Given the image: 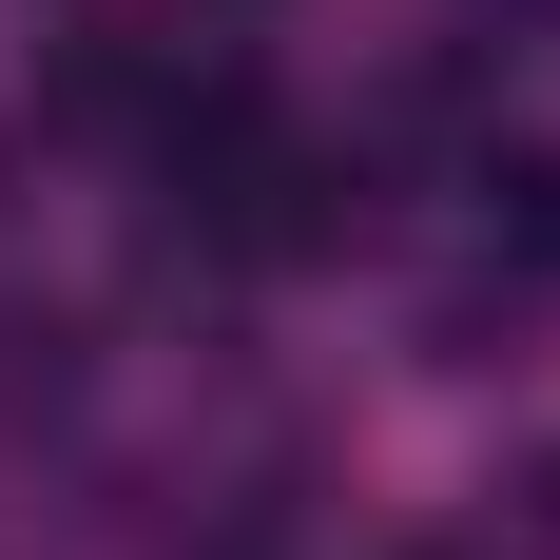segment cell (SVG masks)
Wrapping results in <instances>:
<instances>
[{
    "label": "cell",
    "instance_id": "obj_1",
    "mask_svg": "<svg viewBox=\"0 0 560 560\" xmlns=\"http://www.w3.org/2000/svg\"><path fill=\"white\" fill-rule=\"evenodd\" d=\"M522 290H560V155L522 174Z\"/></svg>",
    "mask_w": 560,
    "mask_h": 560
}]
</instances>
